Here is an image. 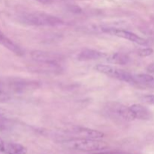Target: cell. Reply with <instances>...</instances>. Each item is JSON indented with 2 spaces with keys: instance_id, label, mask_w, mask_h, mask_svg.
Returning a JSON list of instances; mask_svg holds the SVG:
<instances>
[{
  "instance_id": "6",
  "label": "cell",
  "mask_w": 154,
  "mask_h": 154,
  "mask_svg": "<svg viewBox=\"0 0 154 154\" xmlns=\"http://www.w3.org/2000/svg\"><path fill=\"white\" fill-rule=\"evenodd\" d=\"M72 132L83 138H92V139H99V138H103L105 135L103 132H99L98 130L82 127L74 128Z\"/></svg>"
},
{
  "instance_id": "16",
  "label": "cell",
  "mask_w": 154,
  "mask_h": 154,
  "mask_svg": "<svg viewBox=\"0 0 154 154\" xmlns=\"http://www.w3.org/2000/svg\"><path fill=\"white\" fill-rule=\"evenodd\" d=\"M142 99L145 103L154 105V95H147V96H144Z\"/></svg>"
},
{
  "instance_id": "15",
  "label": "cell",
  "mask_w": 154,
  "mask_h": 154,
  "mask_svg": "<svg viewBox=\"0 0 154 154\" xmlns=\"http://www.w3.org/2000/svg\"><path fill=\"white\" fill-rule=\"evenodd\" d=\"M8 100H10V96L8 93H5L4 91L0 90V103L6 102Z\"/></svg>"
},
{
  "instance_id": "5",
  "label": "cell",
  "mask_w": 154,
  "mask_h": 154,
  "mask_svg": "<svg viewBox=\"0 0 154 154\" xmlns=\"http://www.w3.org/2000/svg\"><path fill=\"white\" fill-rule=\"evenodd\" d=\"M33 60L46 64H57V62L63 60V57L57 53L47 52L43 51H34L31 53Z\"/></svg>"
},
{
  "instance_id": "2",
  "label": "cell",
  "mask_w": 154,
  "mask_h": 154,
  "mask_svg": "<svg viewBox=\"0 0 154 154\" xmlns=\"http://www.w3.org/2000/svg\"><path fill=\"white\" fill-rule=\"evenodd\" d=\"M63 144L68 148L86 152L99 151V150H105L108 147V144L105 141L86 138L66 140Z\"/></svg>"
},
{
  "instance_id": "12",
  "label": "cell",
  "mask_w": 154,
  "mask_h": 154,
  "mask_svg": "<svg viewBox=\"0 0 154 154\" xmlns=\"http://www.w3.org/2000/svg\"><path fill=\"white\" fill-rule=\"evenodd\" d=\"M107 60L113 64L126 65L129 63L130 58L129 56L123 53H114L107 57Z\"/></svg>"
},
{
  "instance_id": "14",
  "label": "cell",
  "mask_w": 154,
  "mask_h": 154,
  "mask_svg": "<svg viewBox=\"0 0 154 154\" xmlns=\"http://www.w3.org/2000/svg\"><path fill=\"white\" fill-rule=\"evenodd\" d=\"M138 56L140 57H148V56L152 55L153 54V50L150 48H143V49H139L137 52Z\"/></svg>"
},
{
  "instance_id": "21",
  "label": "cell",
  "mask_w": 154,
  "mask_h": 154,
  "mask_svg": "<svg viewBox=\"0 0 154 154\" xmlns=\"http://www.w3.org/2000/svg\"><path fill=\"white\" fill-rule=\"evenodd\" d=\"M3 113H4V111H3V110L2 109V108H0V116L2 115Z\"/></svg>"
},
{
  "instance_id": "8",
  "label": "cell",
  "mask_w": 154,
  "mask_h": 154,
  "mask_svg": "<svg viewBox=\"0 0 154 154\" xmlns=\"http://www.w3.org/2000/svg\"><path fill=\"white\" fill-rule=\"evenodd\" d=\"M106 57V54L101 51L93 49H84L78 54V60L81 61L96 60Z\"/></svg>"
},
{
  "instance_id": "4",
  "label": "cell",
  "mask_w": 154,
  "mask_h": 154,
  "mask_svg": "<svg viewBox=\"0 0 154 154\" xmlns=\"http://www.w3.org/2000/svg\"><path fill=\"white\" fill-rule=\"evenodd\" d=\"M102 31L104 32L111 35H114L117 36V37L126 39V40H129L130 42H134V43L138 44V45H144V46L148 45V42L146 39L140 37L139 35L135 34V33L126 31V30L120 29L116 28H104L102 29Z\"/></svg>"
},
{
  "instance_id": "9",
  "label": "cell",
  "mask_w": 154,
  "mask_h": 154,
  "mask_svg": "<svg viewBox=\"0 0 154 154\" xmlns=\"http://www.w3.org/2000/svg\"><path fill=\"white\" fill-rule=\"evenodd\" d=\"M0 45H2L4 48H7L10 51L13 52L16 55L22 56L23 54L22 49L18 45L14 43L10 38L7 37L2 31H0Z\"/></svg>"
},
{
  "instance_id": "1",
  "label": "cell",
  "mask_w": 154,
  "mask_h": 154,
  "mask_svg": "<svg viewBox=\"0 0 154 154\" xmlns=\"http://www.w3.org/2000/svg\"><path fill=\"white\" fill-rule=\"evenodd\" d=\"M20 21L26 25L36 26H56L63 24L60 18L42 12L24 14L20 17Z\"/></svg>"
},
{
  "instance_id": "3",
  "label": "cell",
  "mask_w": 154,
  "mask_h": 154,
  "mask_svg": "<svg viewBox=\"0 0 154 154\" xmlns=\"http://www.w3.org/2000/svg\"><path fill=\"white\" fill-rule=\"evenodd\" d=\"M95 69L97 72L118 81L129 83V84H134L135 81V75H132L126 71L114 66L99 64L95 67Z\"/></svg>"
},
{
  "instance_id": "11",
  "label": "cell",
  "mask_w": 154,
  "mask_h": 154,
  "mask_svg": "<svg viewBox=\"0 0 154 154\" xmlns=\"http://www.w3.org/2000/svg\"><path fill=\"white\" fill-rule=\"evenodd\" d=\"M134 84L144 87H154V77L147 74H138L135 75Z\"/></svg>"
},
{
  "instance_id": "19",
  "label": "cell",
  "mask_w": 154,
  "mask_h": 154,
  "mask_svg": "<svg viewBox=\"0 0 154 154\" xmlns=\"http://www.w3.org/2000/svg\"><path fill=\"white\" fill-rule=\"evenodd\" d=\"M147 70L150 73H153L154 74V64H151L147 68Z\"/></svg>"
},
{
  "instance_id": "13",
  "label": "cell",
  "mask_w": 154,
  "mask_h": 154,
  "mask_svg": "<svg viewBox=\"0 0 154 154\" xmlns=\"http://www.w3.org/2000/svg\"><path fill=\"white\" fill-rule=\"evenodd\" d=\"M5 153L8 154H26L27 149L18 143H8L5 144Z\"/></svg>"
},
{
  "instance_id": "18",
  "label": "cell",
  "mask_w": 154,
  "mask_h": 154,
  "mask_svg": "<svg viewBox=\"0 0 154 154\" xmlns=\"http://www.w3.org/2000/svg\"><path fill=\"white\" fill-rule=\"evenodd\" d=\"M95 154H123L120 152H114V151H109V152H101V153H95Z\"/></svg>"
},
{
  "instance_id": "10",
  "label": "cell",
  "mask_w": 154,
  "mask_h": 154,
  "mask_svg": "<svg viewBox=\"0 0 154 154\" xmlns=\"http://www.w3.org/2000/svg\"><path fill=\"white\" fill-rule=\"evenodd\" d=\"M114 112H115L114 114H116L118 117H121L122 119L125 120L131 121V120H134L135 119L130 107L125 106L123 105H118L114 108Z\"/></svg>"
},
{
  "instance_id": "20",
  "label": "cell",
  "mask_w": 154,
  "mask_h": 154,
  "mask_svg": "<svg viewBox=\"0 0 154 154\" xmlns=\"http://www.w3.org/2000/svg\"><path fill=\"white\" fill-rule=\"evenodd\" d=\"M36 1L39 2L44 3V4H48V3L51 2V0H36Z\"/></svg>"
},
{
  "instance_id": "7",
  "label": "cell",
  "mask_w": 154,
  "mask_h": 154,
  "mask_svg": "<svg viewBox=\"0 0 154 154\" xmlns=\"http://www.w3.org/2000/svg\"><path fill=\"white\" fill-rule=\"evenodd\" d=\"M129 107H130L135 119L147 120L152 118L151 111L146 107L143 106L140 104H134Z\"/></svg>"
},
{
  "instance_id": "17",
  "label": "cell",
  "mask_w": 154,
  "mask_h": 154,
  "mask_svg": "<svg viewBox=\"0 0 154 154\" xmlns=\"http://www.w3.org/2000/svg\"><path fill=\"white\" fill-rule=\"evenodd\" d=\"M5 144L2 139L0 138V152H5Z\"/></svg>"
}]
</instances>
